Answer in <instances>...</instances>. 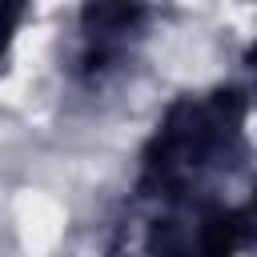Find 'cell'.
Returning <instances> with one entry per match:
<instances>
[{"label":"cell","instance_id":"obj_1","mask_svg":"<svg viewBox=\"0 0 257 257\" xmlns=\"http://www.w3.org/2000/svg\"><path fill=\"white\" fill-rule=\"evenodd\" d=\"M241 237H245L241 217H217V221H209V225H205L201 249H205V257H229V253L241 245Z\"/></svg>","mask_w":257,"mask_h":257}]
</instances>
